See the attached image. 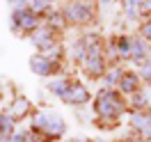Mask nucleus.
<instances>
[{
    "instance_id": "obj_5",
    "label": "nucleus",
    "mask_w": 151,
    "mask_h": 142,
    "mask_svg": "<svg viewBox=\"0 0 151 142\" xmlns=\"http://www.w3.org/2000/svg\"><path fill=\"white\" fill-rule=\"evenodd\" d=\"M57 69H60V64H57L55 60H50V57L41 55V53L30 57V71H32V74H37V76L48 78V76H53Z\"/></svg>"
},
{
    "instance_id": "obj_15",
    "label": "nucleus",
    "mask_w": 151,
    "mask_h": 142,
    "mask_svg": "<svg viewBox=\"0 0 151 142\" xmlns=\"http://www.w3.org/2000/svg\"><path fill=\"white\" fill-rule=\"evenodd\" d=\"M137 7H140V2H126V5H124L126 16H128V19H137V14H140V12H137Z\"/></svg>"
},
{
    "instance_id": "obj_4",
    "label": "nucleus",
    "mask_w": 151,
    "mask_h": 142,
    "mask_svg": "<svg viewBox=\"0 0 151 142\" xmlns=\"http://www.w3.org/2000/svg\"><path fill=\"white\" fill-rule=\"evenodd\" d=\"M62 14H64L66 23H89L94 19V7L87 2H71L62 9Z\"/></svg>"
},
{
    "instance_id": "obj_18",
    "label": "nucleus",
    "mask_w": 151,
    "mask_h": 142,
    "mask_svg": "<svg viewBox=\"0 0 151 142\" xmlns=\"http://www.w3.org/2000/svg\"><path fill=\"white\" fill-rule=\"evenodd\" d=\"M69 142H85V140H69Z\"/></svg>"
},
{
    "instance_id": "obj_9",
    "label": "nucleus",
    "mask_w": 151,
    "mask_h": 142,
    "mask_svg": "<svg viewBox=\"0 0 151 142\" xmlns=\"http://www.w3.org/2000/svg\"><path fill=\"white\" fill-rule=\"evenodd\" d=\"M149 44L144 41L142 37H131V53H128V57L131 60H135V62H144L147 57H149Z\"/></svg>"
},
{
    "instance_id": "obj_6",
    "label": "nucleus",
    "mask_w": 151,
    "mask_h": 142,
    "mask_svg": "<svg viewBox=\"0 0 151 142\" xmlns=\"http://www.w3.org/2000/svg\"><path fill=\"white\" fill-rule=\"evenodd\" d=\"M89 99H92L89 89H87L83 83H73V80H71L69 89H66L64 96H62V101H64V103H69V105H85Z\"/></svg>"
},
{
    "instance_id": "obj_7",
    "label": "nucleus",
    "mask_w": 151,
    "mask_h": 142,
    "mask_svg": "<svg viewBox=\"0 0 151 142\" xmlns=\"http://www.w3.org/2000/svg\"><path fill=\"white\" fill-rule=\"evenodd\" d=\"M30 37L35 41V46L41 48V53H46V50H50L53 46H57L55 44V30L50 28V25H39Z\"/></svg>"
},
{
    "instance_id": "obj_8",
    "label": "nucleus",
    "mask_w": 151,
    "mask_h": 142,
    "mask_svg": "<svg viewBox=\"0 0 151 142\" xmlns=\"http://www.w3.org/2000/svg\"><path fill=\"white\" fill-rule=\"evenodd\" d=\"M83 69H85V74L89 78H99L105 74V60H103V53H99V55H87L83 60Z\"/></svg>"
},
{
    "instance_id": "obj_2",
    "label": "nucleus",
    "mask_w": 151,
    "mask_h": 142,
    "mask_svg": "<svg viewBox=\"0 0 151 142\" xmlns=\"http://www.w3.org/2000/svg\"><path fill=\"white\" fill-rule=\"evenodd\" d=\"M32 126H35V131L46 133V135H50V138L64 135V131H66L64 119H62L57 112H37V115H35Z\"/></svg>"
},
{
    "instance_id": "obj_11",
    "label": "nucleus",
    "mask_w": 151,
    "mask_h": 142,
    "mask_svg": "<svg viewBox=\"0 0 151 142\" xmlns=\"http://www.w3.org/2000/svg\"><path fill=\"white\" fill-rule=\"evenodd\" d=\"M69 85H71V80H69V78H55V80H50V83H48V89L62 99L64 92L69 89Z\"/></svg>"
},
{
    "instance_id": "obj_13",
    "label": "nucleus",
    "mask_w": 151,
    "mask_h": 142,
    "mask_svg": "<svg viewBox=\"0 0 151 142\" xmlns=\"http://www.w3.org/2000/svg\"><path fill=\"white\" fill-rule=\"evenodd\" d=\"M131 103H133V108L140 112L142 108H147V94H144L142 89H137L135 94H131Z\"/></svg>"
},
{
    "instance_id": "obj_14",
    "label": "nucleus",
    "mask_w": 151,
    "mask_h": 142,
    "mask_svg": "<svg viewBox=\"0 0 151 142\" xmlns=\"http://www.w3.org/2000/svg\"><path fill=\"white\" fill-rule=\"evenodd\" d=\"M28 108H30L28 99H16V103L12 105L9 115H12V117H16V115H25V112H28Z\"/></svg>"
},
{
    "instance_id": "obj_17",
    "label": "nucleus",
    "mask_w": 151,
    "mask_h": 142,
    "mask_svg": "<svg viewBox=\"0 0 151 142\" xmlns=\"http://www.w3.org/2000/svg\"><path fill=\"white\" fill-rule=\"evenodd\" d=\"M2 94H5V85H2V80H0V99H2Z\"/></svg>"
},
{
    "instance_id": "obj_16",
    "label": "nucleus",
    "mask_w": 151,
    "mask_h": 142,
    "mask_svg": "<svg viewBox=\"0 0 151 142\" xmlns=\"http://www.w3.org/2000/svg\"><path fill=\"white\" fill-rule=\"evenodd\" d=\"M140 35L144 41H151V21H147V23H142V28H140Z\"/></svg>"
},
{
    "instance_id": "obj_12",
    "label": "nucleus",
    "mask_w": 151,
    "mask_h": 142,
    "mask_svg": "<svg viewBox=\"0 0 151 142\" xmlns=\"http://www.w3.org/2000/svg\"><path fill=\"white\" fill-rule=\"evenodd\" d=\"M122 69L119 66H114L112 71H108L105 74V85H108V89H112V85H119V78H122Z\"/></svg>"
},
{
    "instance_id": "obj_3",
    "label": "nucleus",
    "mask_w": 151,
    "mask_h": 142,
    "mask_svg": "<svg viewBox=\"0 0 151 142\" xmlns=\"http://www.w3.org/2000/svg\"><path fill=\"white\" fill-rule=\"evenodd\" d=\"M12 25L16 32H35L39 28V16L30 9V5H16L12 12Z\"/></svg>"
},
{
    "instance_id": "obj_1",
    "label": "nucleus",
    "mask_w": 151,
    "mask_h": 142,
    "mask_svg": "<svg viewBox=\"0 0 151 142\" xmlns=\"http://www.w3.org/2000/svg\"><path fill=\"white\" fill-rule=\"evenodd\" d=\"M126 110V101H124V96L119 92H114V89H101L99 94L94 96V112L101 117V119H119L122 112Z\"/></svg>"
},
{
    "instance_id": "obj_10",
    "label": "nucleus",
    "mask_w": 151,
    "mask_h": 142,
    "mask_svg": "<svg viewBox=\"0 0 151 142\" xmlns=\"http://www.w3.org/2000/svg\"><path fill=\"white\" fill-rule=\"evenodd\" d=\"M119 89L124 94H135L140 89V76L135 71H124L122 78H119Z\"/></svg>"
}]
</instances>
